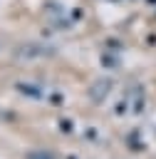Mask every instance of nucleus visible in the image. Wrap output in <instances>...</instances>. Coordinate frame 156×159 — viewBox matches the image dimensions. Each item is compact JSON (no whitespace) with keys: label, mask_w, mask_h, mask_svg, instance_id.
Wrapping results in <instances>:
<instances>
[{"label":"nucleus","mask_w":156,"mask_h":159,"mask_svg":"<svg viewBox=\"0 0 156 159\" xmlns=\"http://www.w3.org/2000/svg\"><path fill=\"white\" fill-rule=\"evenodd\" d=\"M15 55L20 60H32V57H50V55H54V50L52 47H45L40 42H25V45H20L15 50Z\"/></svg>","instance_id":"obj_1"},{"label":"nucleus","mask_w":156,"mask_h":159,"mask_svg":"<svg viewBox=\"0 0 156 159\" xmlns=\"http://www.w3.org/2000/svg\"><path fill=\"white\" fill-rule=\"evenodd\" d=\"M109 89H111V80L102 77V80H97V82H94V84L89 87V99H92L94 104H102V102L106 99Z\"/></svg>","instance_id":"obj_2"},{"label":"nucleus","mask_w":156,"mask_h":159,"mask_svg":"<svg viewBox=\"0 0 156 159\" xmlns=\"http://www.w3.org/2000/svg\"><path fill=\"white\" fill-rule=\"evenodd\" d=\"M15 89H17V92H22V94H27V97H35V99H40V97H42V89H40L37 84H25V82H15Z\"/></svg>","instance_id":"obj_3"},{"label":"nucleus","mask_w":156,"mask_h":159,"mask_svg":"<svg viewBox=\"0 0 156 159\" xmlns=\"http://www.w3.org/2000/svg\"><path fill=\"white\" fill-rule=\"evenodd\" d=\"M25 159H54V154H50L45 149H35V152H27Z\"/></svg>","instance_id":"obj_4"},{"label":"nucleus","mask_w":156,"mask_h":159,"mask_svg":"<svg viewBox=\"0 0 156 159\" xmlns=\"http://www.w3.org/2000/svg\"><path fill=\"white\" fill-rule=\"evenodd\" d=\"M102 65H104V67H119V57H114V55H102Z\"/></svg>","instance_id":"obj_5"},{"label":"nucleus","mask_w":156,"mask_h":159,"mask_svg":"<svg viewBox=\"0 0 156 159\" xmlns=\"http://www.w3.org/2000/svg\"><path fill=\"white\" fill-rule=\"evenodd\" d=\"M129 147L131 149H144V144L139 142V134H129Z\"/></svg>","instance_id":"obj_6"},{"label":"nucleus","mask_w":156,"mask_h":159,"mask_svg":"<svg viewBox=\"0 0 156 159\" xmlns=\"http://www.w3.org/2000/svg\"><path fill=\"white\" fill-rule=\"evenodd\" d=\"M59 129L69 134V132H72V122H69V119H59Z\"/></svg>","instance_id":"obj_7"},{"label":"nucleus","mask_w":156,"mask_h":159,"mask_svg":"<svg viewBox=\"0 0 156 159\" xmlns=\"http://www.w3.org/2000/svg\"><path fill=\"white\" fill-rule=\"evenodd\" d=\"M0 119H5V122H12V119H15V114H10V112H2V109H0Z\"/></svg>","instance_id":"obj_8"},{"label":"nucleus","mask_w":156,"mask_h":159,"mask_svg":"<svg viewBox=\"0 0 156 159\" xmlns=\"http://www.w3.org/2000/svg\"><path fill=\"white\" fill-rule=\"evenodd\" d=\"M52 104L59 107V104H62V94H52Z\"/></svg>","instance_id":"obj_9"},{"label":"nucleus","mask_w":156,"mask_h":159,"mask_svg":"<svg viewBox=\"0 0 156 159\" xmlns=\"http://www.w3.org/2000/svg\"><path fill=\"white\" fill-rule=\"evenodd\" d=\"M87 139H97V132L94 129H87Z\"/></svg>","instance_id":"obj_10"}]
</instances>
